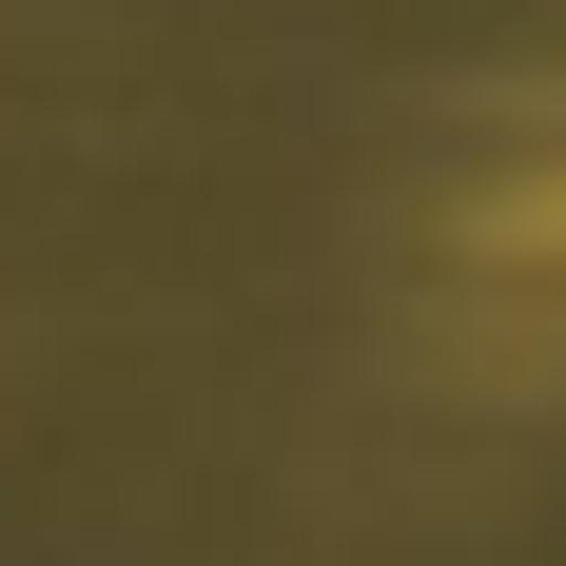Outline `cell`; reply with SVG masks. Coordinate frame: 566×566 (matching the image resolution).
<instances>
[{
  "instance_id": "cell-1",
  "label": "cell",
  "mask_w": 566,
  "mask_h": 566,
  "mask_svg": "<svg viewBox=\"0 0 566 566\" xmlns=\"http://www.w3.org/2000/svg\"><path fill=\"white\" fill-rule=\"evenodd\" d=\"M469 254H489V274H527V293H566V176L489 196V216H469Z\"/></svg>"
}]
</instances>
